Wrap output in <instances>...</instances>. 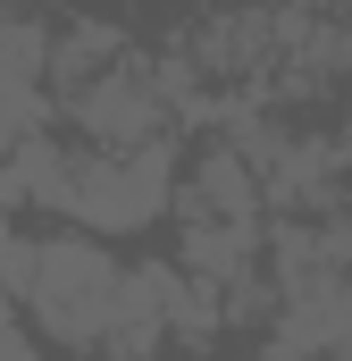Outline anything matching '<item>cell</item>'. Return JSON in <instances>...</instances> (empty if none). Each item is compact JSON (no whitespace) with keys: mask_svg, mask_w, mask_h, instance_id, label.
<instances>
[{"mask_svg":"<svg viewBox=\"0 0 352 361\" xmlns=\"http://www.w3.org/2000/svg\"><path fill=\"white\" fill-rule=\"evenodd\" d=\"M0 277L25 294V311L42 319L51 345L92 353V345L109 336V311H118V261H109V244H92V235L0 244Z\"/></svg>","mask_w":352,"mask_h":361,"instance_id":"obj_1","label":"cell"},{"mask_svg":"<svg viewBox=\"0 0 352 361\" xmlns=\"http://www.w3.org/2000/svg\"><path fill=\"white\" fill-rule=\"evenodd\" d=\"M118 59H126L118 25H101V17H84V25H76L68 42H51V68H42V76H51L59 92H76V85H92L101 68H118Z\"/></svg>","mask_w":352,"mask_h":361,"instance_id":"obj_7","label":"cell"},{"mask_svg":"<svg viewBox=\"0 0 352 361\" xmlns=\"http://www.w3.org/2000/svg\"><path fill=\"white\" fill-rule=\"evenodd\" d=\"M193 59L210 76H252V68H268L277 59V8H227V17H210L201 42H193Z\"/></svg>","mask_w":352,"mask_h":361,"instance_id":"obj_6","label":"cell"},{"mask_svg":"<svg viewBox=\"0 0 352 361\" xmlns=\"http://www.w3.org/2000/svg\"><path fill=\"white\" fill-rule=\"evenodd\" d=\"M176 202V177H168V143H134V152H76L68 169V210L76 227H151L160 210Z\"/></svg>","mask_w":352,"mask_h":361,"instance_id":"obj_2","label":"cell"},{"mask_svg":"<svg viewBox=\"0 0 352 361\" xmlns=\"http://www.w3.org/2000/svg\"><path fill=\"white\" fill-rule=\"evenodd\" d=\"M0 361H34L25 328H17V311H8V286H0Z\"/></svg>","mask_w":352,"mask_h":361,"instance_id":"obj_8","label":"cell"},{"mask_svg":"<svg viewBox=\"0 0 352 361\" xmlns=\"http://www.w3.org/2000/svg\"><path fill=\"white\" fill-rule=\"evenodd\" d=\"M176 210H184V219H227V227H252V219H260V177H252V160H244L235 143L201 152V169H193V185L176 193Z\"/></svg>","mask_w":352,"mask_h":361,"instance_id":"obj_5","label":"cell"},{"mask_svg":"<svg viewBox=\"0 0 352 361\" xmlns=\"http://www.w3.org/2000/svg\"><path fill=\"white\" fill-rule=\"evenodd\" d=\"M68 118L84 126V143H92V152H134V143H160V126H168L160 68H143V59H118V68H101L92 85L68 92Z\"/></svg>","mask_w":352,"mask_h":361,"instance_id":"obj_3","label":"cell"},{"mask_svg":"<svg viewBox=\"0 0 352 361\" xmlns=\"http://www.w3.org/2000/svg\"><path fill=\"white\" fill-rule=\"evenodd\" d=\"M168 302H176V269L168 261H143V269H118V311H109V353H151L168 336Z\"/></svg>","mask_w":352,"mask_h":361,"instance_id":"obj_4","label":"cell"}]
</instances>
